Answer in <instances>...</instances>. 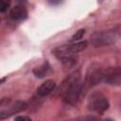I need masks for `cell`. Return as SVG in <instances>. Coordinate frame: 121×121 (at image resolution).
<instances>
[{"mask_svg":"<svg viewBox=\"0 0 121 121\" xmlns=\"http://www.w3.org/2000/svg\"><path fill=\"white\" fill-rule=\"evenodd\" d=\"M60 94L63 100L70 105H76L80 100L85 94V90L79 70L73 72L62 81L60 87Z\"/></svg>","mask_w":121,"mask_h":121,"instance_id":"6da1fadb","label":"cell"},{"mask_svg":"<svg viewBox=\"0 0 121 121\" xmlns=\"http://www.w3.org/2000/svg\"><path fill=\"white\" fill-rule=\"evenodd\" d=\"M88 43L81 41L70 44H62L52 50V53L65 65L71 66L77 62V54L87 47Z\"/></svg>","mask_w":121,"mask_h":121,"instance_id":"7a4b0ae2","label":"cell"},{"mask_svg":"<svg viewBox=\"0 0 121 121\" xmlns=\"http://www.w3.org/2000/svg\"><path fill=\"white\" fill-rule=\"evenodd\" d=\"M110 103L107 99V97L99 93H93L87 101V108L95 112H98V113H103L105 111H107L109 109Z\"/></svg>","mask_w":121,"mask_h":121,"instance_id":"3957f363","label":"cell"},{"mask_svg":"<svg viewBox=\"0 0 121 121\" xmlns=\"http://www.w3.org/2000/svg\"><path fill=\"white\" fill-rule=\"evenodd\" d=\"M117 39V34L115 31L108 30L95 32L91 36V43L94 46H107L115 42Z\"/></svg>","mask_w":121,"mask_h":121,"instance_id":"277c9868","label":"cell"},{"mask_svg":"<svg viewBox=\"0 0 121 121\" xmlns=\"http://www.w3.org/2000/svg\"><path fill=\"white\" fill-rule=\"evenodd\" d=\"M102 81H103L102 69H99L98 67H93V66L90 67L86 74L85 80L83 81V87H84L85 92L89 88L94 87Z\"/></svg>","mask_w":121,"mask_h":121,"instance_id":"5b68a950","label":"cell"},{"mask_svg":"<svg viewBox=\"0 0 121 121\" xmlns=\"http://www.w3.org/2000/svg\"><path fill=\"white\" fill-rule=\"evenodd\" d=\"M103 81L107 84L119 86L121 83V69L120 67H108L102 70Z\"/></svg>","mask_w":121,"mask_h":121,"instance_id":"8992f818","label":"cell"},{"mask_svg":"<svg viewBox=\"0 0 121 121\" xmlns=\"http://www.w3.org/2000/svg\"><path fill=\"white\" fill-rule=\"evenodd\" d=\"M26 108H27V104L25 101L17 100L13 104H11L9 108L5 109L3 111H0V119L8 118L16 112H20L25 111Z\"/></svg>","mask_w":121,"mask_h":121,"instance_id":"52a82bcc","label":"cell"},{"mask_svg":"<svg viewBox=\"0 0 121 121\" xmlns=\"http://www.w3.org/2000/svg\"><path fill=\"white\" fill-rule=\"evenodd\" d=\"M55 87H56V83L54 80L52 79L45 80L37 88V95L39 96H46L50 93H52V91H54Z\"/></svg>","mask_w":121,"mask_h":121,"instance_id":"ba28073f","label":"cell"},{"mask_svg":"<svg viewBox=\"0 0 121 121\" xmlns=\"http://www.w3.org/2000/svg\"><path fill=\"white\" fill-rule=\"evenodd\" d=\"M27 16V11L23 6H15L9 11V17L13 20H24Z\"/></svg>","mask_w":121,"mask_h":121,"instance_id":"9c48e42d","label":"cell"},{"mask_svg":"<svg viewBox=\"0 0 121 121\" xmlns=\"http://www.w3.org/2000/svg\"><path fill=\"white\" fill-rule=\"evenodd\" d=\"M49 69H50V66H49L48 62L45 61L44 63L41 64L40 66L35 67V68L33 69V74H34L37 78H43L45 75H47Z\"/></svg>","mask_w":121,"mask_h":121,"instance_id":"30bf717a","label":"cell"},{"mask_svg":"<svg viewBox=\"0 0 121 121\" xmlns=\"http://www.w3.org/2000/svg\"><path fill=\"white\" fill-rule=\"evenodd\" d=\"M74 121H100V119L94 115H85L76 118Z\"/></svg>","mask_w":121,"mask_h":121,"instance_id":"8fae6325","label":"cell"},{"mask_svg":"<svg viewBox=\"0 0 121 121\" xmlns=\"http://www.w3.org/2000/svg\"><path fill=\"white\" fill-rule=\"evenodd\" d=\"M85 34V29H78L73 36H72V38H71V41L72 42H76V41H78V40H80L82 37H83V35Z\"/></svg>","mask_w":121,"mask_h":121,"instance_id":"7c38bea8","label":"cell"},{"mask_svg":"<svg viewBox=\"0 0 121 121\" xmlns=\"http://www.w3.org/2000/svg\"><path fill=\"white\" fill-rule=\"evenodd\" d=\"M9 6V2L1 0L0 1V12H5Z\"/></svg>","mask_w":121,"mask_h":121,"instance_id":"4fadbf2b","label":"cell"},{"mask_svg":"<svg viewBox=\"0 0 121 121\" xmlns=\"http://www.w3.org/2000/svg\"><path fill=\"white\" fill-rule=\"evenodd\" d=\"M14 121H32L30 117L28 116H26V115H19V116H16Z\"/></svg>","mask_w":121,"mask_h":121,"instance_id":"5bb4252c","label":"cell"},{"mask_svg":"<svg viewBox=\"0 0 121 121\" xmlns=\"http://www.w3.org/2000/svg\"><path fill=\"white\" fill-rule=\"evenodd\" d=\"M6 81V78H0V85L2 84V83H4Z\"/></svg>","mask_w":121,"mask_h":121,"instance_id":"9a60e30c","label":"cell"},{"mask_svg":"<svg viewBox=\"0 0 121 121\" xmlns=\"http://www.w3.org/2000/svg\"><path fill=\"white\" fill-rule=\"evenodd\" d=\"M104 121H112V119H110V118H107V119H105Z\"/></svg>","mask_w":121,"mask_h":121,"instance_id":"2e32d148","label":"cell"},{"mask_svg":"<svg viewBox=\"0 0 121 121\" xmlns=\"http://www.w3.org/2000/svg\"><path fill=\"white\" fill-rule=\"evenodd\" d=\"M69 121H74V120H69Z\"/></svg>","mask_w":121,"mask_h":121,"instance_id":"e0dca14e","label":"cell"}]
</instances>
